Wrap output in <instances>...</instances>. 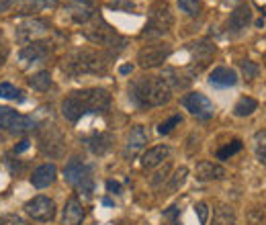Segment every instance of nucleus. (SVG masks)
I'll use <instances>...</instances> for the list:
<instances>
[{
  "label": "nucleus",
  "instance_id": "obj_44",
  "mask_svg": "<svg viewBox=\"0 0 266 225\" xmlns=\"http://www.w3.org/2000/svg\"><path fill=\"white\" fill-rule=\"evenodd\" d=\"M121 225H127V223H121Z\"/></svg>",
  "mask_w": 266,
  "mask_h": 225
},
{
  "label": "nucleus",
  "instance_id": "obj_23",
  "mask_svg": "<svg viewBox=\"0 0 266 225\" xmlns=\"http://www.w3.org/2000/svg\"><path fill=\"white\" fill-rule=\"evenodd\" d=\"M57 0H23L20 4V14H33V12H41L45 8H55Z\"/></svg>",
  "mask_w": 266,
  "mask_h": 225
},
{
  "label": "nucleus",
  "instance_id": "obj_9",
  "mask_svg": "<svg viewBox=\"0 0 266 225\" xmlns=\"http://www.w3.org/2000/svg\"><path fill=\"white\" fill-rule=\"evenodd\" d=\"M182 106L186 108V110H190L194 117H198V119H209V117H213V102L205 96V94H201V92H190V94H186L184 98H182Z\"/></svg>",
  "mask_w": 266,
  "mask_h": 225
},
{
  "label": "nucleus",
  "instance_id": "obj_35",
  "mask_svg": "<svg viewBox=\"0 0 266 225\" xmlns=\"http://www.w3.org/2000/svg\"><path fill=\"white\" fill-rule=\"evenodd\" d=\"M194 213L198 215V221H201V225H205V223H207V219H209V209H207V205H205V202H196V207H194Z\"/></svg>",
  "mask_w": 266,
  "mask_h": 225
},
{
  "label": "nucleus",
  "instance_id": "obj_31",
  "mask_svg": "<svg viewBox=\"0 0 266 225\" xmlns=\"http://www.w3.org/2000/svg\"><path fill=\"white\" fill-rule=\"evenodd\" d=\"M186 176H188V168H178L176 170V174L172 176V182H170V190H178L184 182H186Z\"/></svg>",
  "mask_w": 266,
  "mask_h": 225
},
{
  "label": "nucleus",
  "instance_id": "obj_16",
  "mask_svg": "<svg viewBox=\"0 0 266 225\" xmlns=\"http://www.w3.org/2000/svg\"><path fill=\"white\" fill-rule=\"evenodd\" d=\"M47 53H49L47 43H31V45H27V47L20 49L18 57H20L23 65H29V63H37V61L43 59Z\"/></svg>",
  "mask_w": 266,
  "mask_h": 225
},
{
  "label": "nucleus",
  "instance_id": "obj_22",
  "mask_svg": "<svg viewBox=\"0 0 266 225\" xmlns=\"http://www.w3.org/2000/svg\"><path fill=\"white\" fill-rule=\"evenodd\" d=\"M211 225H235V211L229 205L219 202L213 209V223Z\"/></svg>",
  "mask_w": 266,
  "mask_h": 225
},
{
  "label": "nucleus",
  "instance_id": "obj_19",
  "mask_svg": "<svg viewBox=\"0 0 266 225\" xmlns=\"http://www.w3.org/2000/svg\"><path fill=\"white\" fill-rule=\"evenodd\" d=\"M168 155H170V147H168V145L149 147V149L143 153V158H141V166H143V168H156V166H160Z\"/></svg>",
  "mask_w": 266,
  "mask_h": 225
},
{
  "label": "nucleus",
  "instance_id": "obj_17",
  "mask_svg": "<svg viewBox=\"0 0 266 225\" xmlns=\"http://www.w3.org/2000/svg\"><path fill=\"white\" fill-rule=\"evenodd\" d=\"M225 176H227L225 168L215 164V162H201L196 166V178L203 180V182H207V180H221Z\"/></svg>",
  "mask_w": 266,
  "mask_h": 225
},
{
  "label": "nucleus",
  "instance_id": "obj_14",
  "mask_svg": "<svg viewBox=\"0 0 266 225\" xmlns=\"http://www.w3.org/2000/svg\"><path fill=\"white\" fill-rule=\"evenodd\" d=\"M55 176H57L55 164H41L39 168L33 170V174H31V184L37 186V188H45V186H49V184L55 180Z\"/></svg>",
  "mask_w": 266,
  "mask_h": 225
},
{
  "label": "nucleus",
  "instance_id": "obj_20",
  "mask_svg": "<svg viewBox=\"0 0 266 225\" xmlns=\"http://www.w3.org/2000/svg\"><path fill=\"white\" fill-rule=\"evenodd\" d=\"M252 20V10L248 4H239L237 8H233L231 16H229V27L231 31H241L248 27V22Z\"/></svg>",
  "mask_w": 266,
  "mask_h": 225
},
{
  "label": "nucleus",
  "instance_id": "obj_21",
  "mask_svg": "<svg viewBox=\"0 0 266 225\" xmlns=\"http://www.w3.org/2000/svg\"><path fill=\"white\" fill-rule=\"evenodd\" d=\"M110 143H113V135L110 133H96L88 139V149L96 155H104L108 149H110Z\"/></svg>",
  "mask_w": 266,
  "mask_h": 225
},
{
  "label": "nucleus",
  "instance_id": "obj_2",
  "mask_svg": "<svg viewBox=\"0 0 266 225\" xmlns=\"http://www.w3.org/2000/svg\"><path fill=\"white\" fill-rule=\"evenodd\" d=\"M129 96L137 106L149 108L166 104L172 98V90L162 76H143L129 86Z\"/></svg>",
  "mask_w": 266,
  "mask_h": 225
},
{
  "label": "nucleus",
  "instance_id": "obj_8",
  "mask_svg": "<svg viewBox=\"0 0 266 225\" xmlns=\"http://www.w3.org/2000/svg\"><path fill=\"white\" fill-rule=\"evenodd\" d=\"M170 55V45L168 43H158V45H145L137 53V61L141 68H158L162 65Z\"/></svg>",
  "mask_w": 266,
  "mask_h": 225
},
{
  "label": "nucleus",
  "instance_id": "obj_40",
  "mask_svg": "<svg viewBox=\"0 0 266 225\" xmlns=\"http://www.w3.org/2000/svg\"><path fill=\"white\" fill-rule=\"evenodd\" d=\"M29 143H31L29 139H23V141H20V143H18V145L14 147V151H16V153H20V151H25V149L29 147Z\"/></svg>",
  "mask_w": 266,
  "mask_h": 225
},
{
  "label": "nucleus",
  "instance_id": "obj_39",
  "mask_svg": "<svg viewBox=\"0 0 266 225\" xmlns=\"http://www.w3.org/2000/svg\"><path fill=\"white\" fill-rule=\"evenodd\" d=\"M6 57H8V45L0 39V65L6 61Z\"/></svg>",
  "mask_w": 266,
  "mask_h": 225
},
{
  "label": "nucleus",
  "instance_id": "obj_29",
  "mask_svg": "<svg viewBox=\"0 0 266 225\" xmlns=\"http://www.w3.org/2000/svg\"><path fill=\"white\" fill-rule=\"evenodd\" d=\"M178 6L182 12H186L188 16H194L198 14L201 10V0H178Z\"/></svg>",
  "mask_w": 266,
  "mask_h": 225
},
{
  "label": "nucleus",
  "instance_id": "obj_25",
  "mask_svg": "<svg viewBox=\"0 0 266 225\" xmlns=\"http://www.w3.org/2000/svg\"><path fill=\"white\" fill-rule=\"evenodd\" d=\"M256 108H258V102H256L254 98H250V96H243V98H239V100L235 102L233 115H235V117H248V115H252Z\"/></svg>",
  "mask_w": 266,
  "mask_h": 225
},
{
  "label": "nucleus",
  "instance_id": "obj_26",
  "mask_svg": "<svg viewBox=\"0 0 266 225\" xmlns=\"http://www.w3.org/2000/svg\"><path fill=\"white\" fill-rule=\"evenodd\" d=\"M254 149H256L258 162L266 164V129H262L254 135Z\"/></svg>",
  "mask_w": 266,
  "mask_h": 225
},
{
  "label": "nucleus",
  "instance_id": "obj_6",
  "mask_svg": "<svg viewBox=\"0 0 266 225\" xmlns=\"http://www.w3.org/2000/svg\"><path fill=\"white\" fill-rule=\"evenodd\" d=\"M0 127L6 129L8 133H29L35 129V121L31 117L18 115L16 110L8 108V106H0Z\"/></svg>",
  "mask_w": 266,
  "mask_h": 225
},
{
  "label": "nucleus",
  "instance_id": "obj_4",
  "mask_svg": "<svg viewBox=\"0 0 266 225\" xmlns=\"http://www.w3.org/2000/svg\"><path fill=\"white\" fill-rule=\"evenodd\" d=\"M174 25V16L170 12V6L166 0H158L149 6V14H147V25L143 31V37H158L164 35L166 31H170V27Z\"/></svg>",
  "mask_w": 266,
  "mask_h": 225
},
{
  "label": "nucleus",
  "instance_id": "obj_10",
  "mask_svg": "<svg viewBox=\"0 0 266 225\" xmlns=\"http://www.w3.org/2000/svg\"><path fill=\"white\" fill-rule=\"evenodd\" d=\"M49 25L45 20H39V18H27L25 22H20L16 27V41L20 43H29V41H35L39 37H43L47 33Z\"/></svg>",
  "mask_w": 266,
  "mask_h": 225
},
{
  "label": "nucleus",
  "instance_id": "obj_37",
  "mask_svg": "<svg viewBox=\"0 0 266 225\" xmlns=\"http://www.w3.org/2000/svg\"><path fill=\"white\" fill-rule=\"evenodd\" d=\"M166 174H168V164H164V168H162V170L151 178V182H153V184H160V182L166 178Z\"/></svg>",
  "mask_w": 266,
  "mask_h": 225
},
{
  "label": "nucleus",
  "instance_id": "obj_38",
  "mask_svg": "<svg viewBox=\"0 0 266 225\" xmlns=\"http://www.w3.org/2000/svg\"><path fill=\"white\" fill-rule=\"evenodd\" d=\"M106 190L113 192V194H119L121 192V184L115 182V180H106Z\"/></svg>",
  "mask_w": 266,
  "mask_h": 225
},
{
  "label": "nucleus",
  "instance_id": "obj_15",
  "mask_svg": "<svg viewBox=\"0 0 266 225\" xmlns=\"http://www.w3.org/2000/svg\"><path fill=\"white\" fill-rule=\"evenodd\" d=\"M82 219H84V207H82V202H80L76 196L68 198L65 207H63L61 223H63V225H80Z\"/></svg>",
  "mask_w": 266,
  "mask_h": 225
},
{
  "label": "nucleus",
  "instance_id": "obj_24",
  "mask_svg": "<svg viewBox=\"0 0 266 225\" xmlns=\"http://www.w3.org/2000/svg\"><path fill=\"white\" fill-rule=\"evenodd\" d=\"M29 86L33 88V90H39V92H45V90H49V86H51V74L49 72H37V74H33L31 78H29Z\"/></svg>",
  "mask_w": 266,
  "mask_h": 225
},
{
  "label": "nucleus",
  "instance_id": "obj_34",
  "mask_svg": "<svg viewBox=\"0 0 266 225\" xmlns=\"http://www.w3.org/2000/svg\"><path fill=\"white\" fill-rule=\"evenodd\" d=\"M0 225H29V223L25 219H20L18 215H2Z\"/></svg>",
  "mask_w": 266,
  "mask_h": 225
},
{
  "label": "nucleus",
  "instance_id": "obj_33",
  "mask_svg": "<svg viewBox=\"0 0 266 225\" xmlns=\"http://www.w3.org/2000/svg\"><path fill=\"white\" fill-rule=\"evenodd\" d=\"M241 72H243V76L248 80H252V78L258 76V65L254 61H241Z\"/></svg>",
  "mask_w": 266,
  "mask_h": 225
},
{
  "label": "nucleus",
  "instance_id": "obj_30",
  "mask_svg": "<svg viewBox=\"0 0 266 225\" xmlns=\"http://www.w3.org/2000/svg\"><path fill=\"white\" fill-rule=\"evenodd\" d=\"M239 149H241V141H239V139H233L229 145H225V147H221V149L217 151V158H219V160H227L229 155H233V153L239 151Z\"/></svg>",
  "mask_w": 266,
  "mask_h": 225
},
{
  "label": "nucleus",
  "instance_id": "obj_12",
  "mask_svg": "<svg viewBox=\"0 0 266 225\" xmlns=\"http://www.w3.org/2000/svg\"><path fill=\"white\" fill-rule=\"evenodd\" d=\"M145 143H147V131H145V127L135 125V127L131 129V133H129V137H127L125 158H127V160H133V158L139 153V149H143Z\"/></svg>",
  "mask_w": 266,
  "mask_h": 225
},
{
  "label": "nucleus",
  "instance_id": "obj_5",
  "mask_svg": "<svg viewBox=\"0 0 266 225\" xmlns=\"http://www.w3.org/2000/svg\"><path fill=\"white\" fill-rule=\"evenodd\" d=\"M63 176L70 184H74L84 194H90L92 188H94L92 178H90V168L86 164H82L80 160H70L63 168Z\"/></svg>",
  "mask_w": 266,
  "mask_h": 225
},
{
  "label": "nucleus",
  "instance_id": "obj_13",
  "mask_svg": "<svg viewBox=\"0 0 266 225\" xmlns=\"http://www.w3.org/2000/svg\"><path fill=\"white\" fill-rule=\"evenodd\" d=\"M68 12L76 22H86L94 16V4L92 0H70Z\"/></svg>",
  "mask_w": 266,
  "mask_h": 225
},
{
  "label": "nucleus",
  "instance_id": "obj_36",
  "mask_svg": "<svg viewBox=\"0 0 266 225\" xmlns=\"http://www.w3.org/2000/svg\"><path fill=\"white\" fill-rule=\"evenodd\" d=\"M178 213H180V209H178L176 205L170 207V209H166V211H164V221H178V219H176Z\"/></svg>",
  "mask_w": 266,
  "mask_h": 225
},
{
  "label": "nucleus",
  "instance_id": "obj_18",
  "mask_svg": "<svg viewBox=\"0 0 266 225\" xmlns=\"http://www.w3.org/2000/svg\"><path fill=\"white\" fill-rule=\"evenodd\" d=\"M209 82H211L213 86H219V88L235 86L237 74H235V70H231V68H215V70L209 74Z\"/></svg>",
  "mask_w": 266,
  "mask_h": 225
},
{
  "label": "nucleus",
  "instance_id": "obj_3",
  "mask_svg": "<svg viewBox=\"0 0 266 225\" xmlns=\"http://www.w3.org/2000/svg\"><path fill=\"white\" fill-rule=\"evenodd\" d=\"M108 59L110 57L106 53L92 51V49H80L68 57L63 68L70 74H104L110 63Z\"/></svg>",
  "mask_w": 266,
  "mask_h": 225
},
{
  "label": "nucleus",
  "instance_id": "obj_28",
  "mask_svg": "<svg viewBox=\"0 0 266 225\" xmlns=\"http://www.w3.org/2000/svg\"><path fill=\"white\" fill-rule=\"evenodd\" d=\"M0 96L2 98H6V100H23V92L18 90V88H14L12 84H0Z\"/></svg>",
  "mask_w": 266,
  "mask_h": 225
},
{
  "label": "nucleus",
  "instance_id": "obj_41",
  "mask_svg": "<svg viewBox=\"0 0 266 225\" xmlns=\"http://www.w3.org/2000/svg\"><path fill=\"white\" fill-rule=\"evenodd\" d=\"M16 0H0V12H4V10H8L12 4H14Z\"/></svg>",
  "mask_w": 266,
  "mask_h": 225
},
{
  "label": "nucleus",
  "instance_id": "obj_32",
  "mask_svg": "<svg viewBox=\"0 0 266 225\" xmlns=\"http://www.w3.org/2000/svg\"><path fill=\"white\" fill-rule=\"evenodd\" d=\"M180 123H182V119H180L178 115H174V117H170L166 123H162V125L158 127V131H160L162 135H166V133H170V131H172L176 125H180Z\"/></svg>",
  "mask_w": 266,
  "mask_h": 225
},
{
  "label": "nucleus",
  "instance_id": "obj_7",
  "mask_svg": "<svg viewBox=\"0 0 266 225\" xmlns=\"http://www.w3.org/2000/svg\"><path fill=\"white\" fill-rule=\"evenodd\" d=\"M25 213L35 219V221H41V223H49L55 219V202L49 198V196H35L31 198L27 205H25Z\"/></svg>",
  "mask_w": 266,
  "mask_h": 225
},
{
  "label": "nucleus",
  "instance_id": "obj_1",
  "mask_svg": "<svg viewBox=\"0 0 266 225\" xmlns=\"http://www.w3.org/2000/svg\"><path fill=\"white\" fill-rule=\"evenodd\" d=\"M110 106V94L102 88H86L68 94L61 102V115L76 123L86 112H104Z\"/></svg>",
  "mask_w": 266,
  "mask_h": 225
},
{
  "label": "nucleus",
  "instance_id": "obj_43",
  "mask_svg": "<svg viewBox=\"0 0 266 225\" xmlns=\"http://www.w3.org/2000/svg\"><path fill=\"white\" fill-rule=\"evenodd\" d=\"M164 225H178V221H164Z\"/></svg>",
  "mask_w": 266,
  "mask_h": 225
},
{
  "label": "nucleus",
  "instance_id": "obj_42",
  "mask_svg": "<svg viewBox=\"0 0 266 225\" xmlns=\"http://www.w3.org/2000/svg\"><path fill=\"white\" fill-rule=\"evenodd\" d=\"M119 72H121V74H131V72H133V65H121Z\"/></svg>",
  "mask_w": 266,
  "mask_h": 225
},
{
  "label": "nucleus",
  "instance_id": "obj_11",
  "mask_svg": "<svg viewBox=\"0 0 266 225\" xmlns=\"http://www.w3.org/2000/svg\"><path fill=\"white\" fill-rule=\"evenodd\" d=\"M84 37L92 43H98V45H108V47H115V43H119V47L125 45V39L119 37L110 27L102 25V27H92V29H86L84 31Z\"/></svg>",
  "mask_w": 266,
  "mask_h": 225
},
{
  "label": "nucleus",
  "instance_id": "obj_27",
  "mask_svg": "<svg viewBox=\"0 0 266 225\" xmlns=\"http://www.w3.org/2000/svg\"><path fill=\"white\" fill-rule=\"evenodd\" d=\"M246 221H248V225H266V213H264V209H260V207L250 209L246 213Z\"/></svg>",
  "mask_w": 266,
  "mask_h": 225
}]
</instances>
